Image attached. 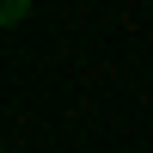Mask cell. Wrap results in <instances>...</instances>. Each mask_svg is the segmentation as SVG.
<instances>
[{
    "label": "cell",
    "instance_id": "1",
    "mask_svg": "<svg viewBox=\"0 0 153 153\" xmlns=\"http://www.w3.org/2000/svg\"><path fill=\"white\" fill-rule=\"evenodd\" d=\"M25 12H31V0H0V25H19Z\"/></svg>",
    "mask_w": 153,
    "mask_h": 153
}]
</instances>
